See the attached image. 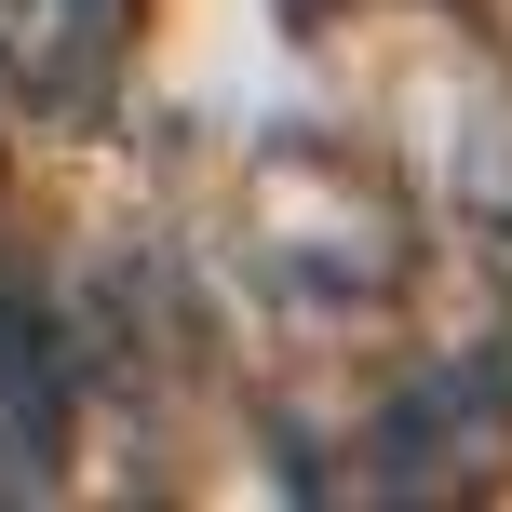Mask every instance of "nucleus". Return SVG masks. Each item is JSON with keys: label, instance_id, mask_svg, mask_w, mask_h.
Segmentation results:
<instances>
[{"label": "nucleus", "instance_id": "f257e3e1", "mask_svg": "<svg viewBox=\"0 0 512 512\" xmlns=\"http://www.w3.org/2000/svg\"><path fill=\"white\" fill-rule=\"evenodd\" d=\"M135 0H0V95L27 122H95L122 95Z\"/></svg>", "mask_w": 512, "mask_h": 512}, {"label": "nucleus", "instance_id": "f03ea898", "mask_svg": "<svg viewBox=\"0 0 512 512\" xmlns=\"http://www.w3.org/2000/svg\"><path fill=\"white\" fill-rule=\"evenodd\" d=\"M0 405H14V432H27V445H54V432H68L54 337H41V310H14V283H0Z\"/></svg>", "mask_w": 512, "mask_h": 512}]
</instances>
